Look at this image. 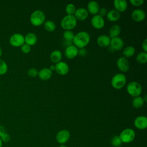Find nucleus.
I'll list each match as a JSON object with an SVG mask.
<instances>
[{"label": "nucleus", "mask_w": 147, "mask_h": 147, "mask_svg": "<svg viewBox=\"0 0 147 147\" xmlns=\"http://www.w3.org/2000/svg\"><path fill=\"white\" fill-rule=\"evenodd\" d=\"M52 76V71L49 68H44L38 72V76L40 79L42 80H47Z\"/></svg>", "instance_id": "aec40b11"}, {"label": "nucleus", "mask_w": 147, "mask_h": 147, "mask_svg": "<svg viewBox=\"0 0 147 147\" xmlns=\"http://www.w3.org/2000/svg\"><path fill=\"white\" fill-rule=\"evenodd\" d=\"M6 131H5V127L2 126V125H0V137L3 134L5 133Z\"/></svg>", "instance_id": "ea45409f"}, {"label": "nucleus", "mask_w": 147, "mask_h": 147, "mask_svg": "<svg viewBox=\"0 0 147 147\" xmlns=\"http://www.w3.org/2000/svg\"><path fill=\"white\" fill-rule=\"evenodd\" d=\"M115 10L118 12H123L127 8V2L126 0H115L113 2Z\"/></svg>", "instance_id": "6ab92c4d"}, {"label": "nucleus", "mask_w": 147, "mask_h": 147, "mask_svg": "<svg viewBox=\"0 0 147 147\" xmlns=\"http://www.w3.org/2000/svg\"><path fill=\"white\" fill-rule=\"evenodd\" d=\"M2 141H1V138H0V147H2Z\"/></svg>", "instance_id": "c03bdc74"}, {"label": "nucleus", "mask_w": 147, "mask_h": 147, "mask_svg": "<svg viewBox=\"0 0 147 147\" xmlns=\"http://www.w3.org/2000/svg\"><path fill=\"white\" fill-rule=\"evenodd\" d=\"M46 16L45 13L40 10H36L30 16V22L32 25L35 26H39L44 24L45 21Z\"/></svg>", "instance_id": "f03ea898"}, {"label": "nucleus", "mask_w": 147, "mask_h": 147, "mask_svg": "<svg viewBox=\"0 0 147 147\" xmlns=\"http://www.w3.org/2000/svg\"><path fill=\"white\" fill-rule=\"evenodd\" d=\"M9 42L13 47H21L24 44H25L24 36L20 33H15L10 36L9 38Z\"/></svg>", "instance_id": "0eeeda50"}, {"label": "nucleus", "mask_w": 147, "mask_h": 147, "mask_svg": "<svg viewBox=\"0 0 147 147\" xmlns=\"http://www.w3.org/2000/svg\"><path fill=\"white\" fill-rule=\"evenodd\" d=\"M49 68L50 70L52 71H55V64H52V65H51Z\"/></svg>", "instance_id": "a19ab883"}, {"label": "nucleus", "mask_w": 147, "mask_h": 147, "mask_svg": "<svg viewBox=\"0 0 147 147\" xmlns=\"http://www.w3.org/2000/svg\"><path fill=\"white\" fill-rule=\"evenodd\" d=\"M111 143L114 147H119L122 142L119 136H114L111 138Z\"/></svg>", "instance_id": "7c9ffc66"}, {"label": "nucleus", "mask_w": 147, "mask_h": 147, "mask_svg": "<svg viewBox=\"0 0 147 147\" xmlns=\"http://www.w3.org/2000/svg\"><path fill=\"white\" fill-rule=\"evenodd\" d=\"M70 138V133L65 129L60 130L56 136V139L58 143L64 144L66 143Z\"/></svg>", "instance_id": "6e6552de"}, {"label": "nucleus", "mask_w": 147, "mask_h": 147, "mask_svg": "<svg viewBox=\"0 0 147 147\" xmlns=\"http://www.w3.org/2000/svg\"><path fill=\"white\" fill-rule=\"evenodd\" d=\"M74 16L77 21H84L87 18L88 13L86 8L79 7L76 9Z\"/></svg>", "instance_id": "dca6fc26"}, {"label": "nucleus", "mask_w": 147, "mask_h": 147, "mask_svg": "<svg viewBox=\"0 0 147 147\" xmlns=\"http://www.w3.org/2000/svg\"><path fill=\"white\" fill-rule=\"evenodd\" d=\"M146 17L145 12L141 9L134 10L131 13V19L136 22H141L145 20Z\"/></svg>", "instance_id": "2eb2a0df"}, {"label": "nucleus", "mask_w": 147, "mask_h": 147, "mask_svg": "<svg viewBox=\"0 0 147 147\" xmlns=\"http://www.w3.org/2000/svg\"><path fill=\"white\" fill-rule=\"evenodd\" d=\"M111 38L109 36L102 34L98 37L96 39L97 44L102 48H106L110 46Z\"/></svg>", "instance_id": "f3484780"}, {"label": "nucleus", "mask_w": 147, "mask_h": 147, "mask_svg": "<svg viewBox=\"0 0 147 147\" xmlns=\"http://www.w3.org/2000/svg\"><path fill=\"white\" fill-rule=\"evenodd\" d=\"M126 83V76L121 73H118L114 75L111 80L112 87L116 90L122 89Z\"/></svg>", "instance_id": "20e7f679"}, {"label": "nucleus", "mask_w": 147, "mask_h": 147, "mask_svg": "<svg viewBox=\"0 0 147 147\" xmlns=\"http://www.w3.org/2000/svg\"><path fill=\"white\" fill-rule=\"evenodd\" d=\"M0 138L1 140L3 142H9L10 140V135L7 133H3L1 137H0Z\"/></svg>", "instance_id": "c9c22d12"}, {"label": "nucleus", "mask_w": 147, "mask_h": 147, "mask_svg": "<svg viewBox=\"0 0 147 147\" xmlns=\"http://www.w3.org/2000/svg\"><path fill=\"white\" fill-rule=\"evenodd\" d=\"M63 36L65 41L69 44L72 42L75 34L71 30H65L63 34Z\"/></svg>", "instance_id": "bb28decb"}, {"label": "nucleus", "mask_w": 147, "mask_h": 147, "mask_svg": "<svg viewBox=\"0 0 147 147\" xmlns=\"http://www.w3.org/2000/svg\"><path fill=\"white\" fill-rule=\"evenodd\" d=\"M90 36L86 31H80L75 34L72 43L78 48H85L90 42Z\"/></svg>", "instance_id": "f257e3e1"}, {"label": "nucleus", "mask_w": 147, "mask_h": 147, "mask_svg": "<svg viewBox=\"0 0 147 147\" xmlns=\"http://www.w3.org/2000/svg\"><path fill=\"white\" fill-rule=\"evenodd\" d=\"M77 21L74 16L66 15L61 21V27L65 30H71L76 27Z\"/></svg>", "instance_id": "7ed1b4c3"}, {"label": "nucleus", "mask_w": 147, "mask_h": 147, "mask_svg": "<svg viewBox=\"0 0 147 147\" xmlns=\"http://www.w3.org/2000/svg\"><path fill=\"white\" fill-rule=\"evenodd\" d=\"M107 19L111 22H115L119 20L121 17V14L119 12L115 9L111 10L107 13Z\"/></svg>", "instance_id": "4be33fe9"}, {"label": "nucleus", "mask_w": 147, "mask_h": 147, "mask_svg": "<svg viewBox=\"0 0 147 147\" xmlns=\"http://www.w3.org/2000/svg\"><path fill=\"white\" fill-rule=\"evenodd\" d=\"M21 50L23 53L26 54V53H28L30 52L31 47L25 43L21 47Z\"/></svg>", "instance_id": "72a5a7b5"}, {"label": "nucleus", "mask_w": 147, "mask_h": 147, "mask_svg": "<svg viewBox=\"0 0 147 147\" xmlns=\"http://www.w3.org/2000/svg\"><path fill=\"white\" fill-rule=\"evenodd\" d=\"M91 23L92 26L96 29H100L103 28L105 24L103 17H101L99 14L95 15L92 17L91 20Z\"/></svg>", "instance_id": "9b49d317"}, {"label": "nucleus", "mask_w": 147, "mask_h": 147, "mask_svg": "<svg viewBox=\"0 0 147 147\" xmlns=\"http://www.w3.org/2000/svg\"><path fill=\"white\" fill-rule=\"evenodd\" d=\"M44 26L45 29L49 32H52L56 29V25L55 22L51 20L45 21L44 23Z\"/></svg>", "instance_id": "cd10ccee"}, {"label": "nucleus", "mask_w": 147, "mask_h": 147, "mask_svg": "<svg viewBox=\"0 0 147 147\" xmlns=\"http://www.w3.org/2000/svg\"><path fill=\"white\" fill-rule=\"evenodd\" d=\"M64 55L67 59H72L78 55V48L73 44L68 45L64 50Z\"/></svg>", "instance_id": "9d476101"}, {"label": "nucleus", "mask_w": 147, "mask_h": 147, "mask_svg": "<svg viewBox=\"0 0 147 147\" xmlns=\"http://www.w3.org/2000/svg\"><path fill=\"white\" fill-rule=\"evenodd\" d=\"M146 97H147V95H145L144 96V97L143 98V99H144V100L145 102H146V101H147V98H146Z\"/></svg>", "instance_id": "79ce46f5"}, {"label": "nucleus", "mask_w": 147, "mask_h": 147, "mask_svg": "<svg viewBox=\"0 0 147 147\" xmlns=\"http://www.w3.org/2000/svg\"><path fill=\"white\" fill-rule=\"evenodd\" d=\"M122 142L129 143L132 142L136 136L134 130L131 128H126L123 130L119 136Z\"/></svg>", "instance_id": "423d86ee"}, {"label": "nucleus", "mask_w": 147, "mask_h": 147, "mask_svg": "<svg viewBox=\"0 0 147 147\" xmlns=\"http://www.w3.org/2000/svg\"><path fill=\"white\" fill-rule=\"evenodd\" d=\"M0 86H1V83H0Z\"/></svg>", "instance_id": "49530a36"}, {"label": "nucleus", "mask_w": 147, "mask_h": 147, "mask_svg": "<svg viewBox=\"0 0 147 147\" xmlns=\"http://www.w3.org/2000/svg\"><path fill=\"white\" fill-rule=\"evenodd\" d=\"M69 70V68L67 63L60 61L55 64V71L60 75H67Z\"/></svg>", "instance_id": "ddd939ff"}, {"label": "nucleus", "mask_w": 147, "mask_h": 147, "mask_svg": "<svg viewBox=\"0 0 147 147\" xmlns=\"http://www.w3.org/2000/svg\"><path fill=\"white\" fill-rule=\"evenodd\" d=\"M134 125L138 129H145L147 127V118L144 115L137 117L134 121Z\"/></svg>", "instance_id": "4468645a"}, {"label": "nucleus", "mask_w": 147, "mask_h": 147, "mask_svg": "<svg viewBox=\"0 0 147 147\" xmlns=\"http://www.w3.org/2000/svg\"><path fill=\"white\" fill-rule=\"evenodd\" d=\"M129 2L133 6H140L144 2L143 0H130Z\"/></svg>", "instance_id": "f704fd0d"}, {"label": "nucleus", "mask_w": 147, "mask_h": 147, "mask_svg": "<svg viewBox=\"0 0 147 147\" xmlns=\"http://www.w3.org/2000/svg\"><path fill=\"white\" fill-rule=\"evenodd\" d=\"M62 59V53L61 52L57 49L53 51L50 54V59L51 61L53 63H57L61 61Z\"/></svg>", "instance_id": "5701e85b"}, {"label": "nucleus", "mask_w": 147, "mask_h": 147, "mask_svg": "<svg viewBox=\"0 0 147 147\" xmlns=\"http://www.w3.org/2000/svg\"><path fill=\"white\" fill-rule=\"evenodd\" d=\"M59 147H67L66 145H63V144H62V145H61Z\"/></svg>", "instance_id": "a18cd8bd"}, {"label": "nucleus", "mask_w": 147, "mask_h": 147, "mask_svg": "<svg viewBox=\"0 0 147 147\" xmlns=\"http://www.w3.org/2000/svg\"><path fill=\"white\" fill-rule=\"evenodd\" d=\"M117 66L121 72H126L129 70L130 65L128 60L125 57H120L117 60Z\"/></svg>", "instance_id": "1a4fd4ad"}, {"label": "nucleus", "mask_w": 147, "mask_h": 147, "mask_svg": "<svg viewBox=\"0 0 147 147\" xmlns=\"http://www.w3.org/2000/svg\"><path fill=\"white\" fill-rule=\"evenodd\" d=\"M87 10L88 13H90L91 14H92L94 16L98 14L99 10L100 9L99 5L98 3L96 1H92L88 2L87 6Z\"/></svg>", "instance_id": "a211bd4d"}, {"label": "nucleus", "mask_w": 147, "mask_h": 147, "mask_svg": "<svg viewBox=\"0 0 147 147\" xmlns=\"http://www.w3.org/2000/svg\"><path fill=\"white\" fill-rule=\"evenodd\" d=\"M124 45L123 40L119 37L111 38L110 47L113 51H119L122 49Z\"/></svg>", "instance_id": "f8f14e48"}, {"label": "nucleus", "mask_w": 147, "mask_h": 147, "mask_svg": "<svg viewBox=\"0 0 147 147\" xmlns=\"http://www.w3.org/2000/svg\"><path fill=\"white\" fill-rule=\"evenodd\" d=\"M24 39L25 43L29 45L30 47L35 45L37 41V36L34 33L32 32L26 34V36H24Z\"/></svg>", "instance_id": "412c9836"}, {"label": "nucleus", "mask_w": 147, "mask_h": 147, "mask_svg": "<svg viewBox=\"0 0 147 147\" xmlns=\"http://www.w3.org/2000/svg\"><path fill=\"white\" fill-rule=\"evenodd\" d=\"M127 93L133 97H137L141 95L142 92V87L141 84L136 81H132L128 83L126 87Z\"/></svg>", "instance_id": "39448f33"}, {"label": "nucleus", "mask_w": 147, "mask_h": 147, "mask_svg": "<svg viewBox=\"0 0 147 147\" xmlns=\"http://www.w3.org/2000/svg\"><path fill=\"white\" fill-rule=\"evenodd\" d=\"M137 63L140 64H145L147 61V52H141L139 53L136 58Z\"/></svg>", "instance_id": "c85d7f7f"}, {"label": "nucleus", "mask_w": 147, "mask_h": 147, "mask_svg": "<svg viewBox=\"0 0 147 147\" xmlns=\"http://www.w3.org/2000/svg\"><path fill=\"white\" fill-rule=\"evenodd\" d=\"M144 103L145 102L143 99V98L140 96L134 97L132 100V106L136 109H140L142 107Z\"/></svg>", "instance_id": "a878e982"}, {"label": "nucleus", "mask_w": 147, "mask_h": 147, "mask_svg": "<svg viewBox=\"0 0 147 147\" xmlns=\"http://www.w3.org/2000/svg\"><path fill=\"white\" fill-rule=\"evenodd\" d=\"M121 27L119 25L115 24L113 25L110 29L109 30V36L110 37V38H113L114 37H118V36L121 33Z\"/></svg>", "instance_id": "b1692460"}, {"label": "nucleus", "mask_w": 147, "mask_h": 147, "mask_svg": "<svg viewBox=\"0 0 147 147\" xmlns=\"http://www.w3.org/2000/svg\"><path fill=\"white\" fill-rule=\"evenodd\" d=\"M76 9V7L73 3H68L65 7V12L67 15L74 16Z\"/></svg>", "instance_id": "c756f323"}, {"label": "nucleus", "mask_w": 147, "mask_h": 147, "mask_svg": "<svg viewBox=\"0 0 147 147\" xmlns=\"http://www.w3.org/2000/svg\"><path fill=\"white\" fill-rule=\"evenodd\" d=\"M38 71L37 70V69L34 68H31L28 69V75L31 78H34L38 76Z\"/></svg>", "instance_id": "473e14b6"}, {"label": "nucleus", "mask_w": 147, "mask_h": 147, "mask_svg": "<svg viewBox=\"0 0 147 147\" xmlns=\"http://www.w3.org/2000/svg\"><path fill=\"white\" fill-rule=\"evenodd\" d=\"M87 54V51L85 48L78 49V55L80 56H85Z\"/></svg>", "instance_id": "4c0bfd02"}, {"label": "nucleus", "mask_w": 147, "mask_h": 147, "mask_svg": "<svg viewBox=\"0 0 147 147\" xmlns=\"http://www.w3.org/2000/svg\"><path fill=\"white\" fill-rule=\"evenodd\" d=\"M2 49L0 47V57L2 56Z\"/></svg>", "instance_id": "37998d69"}, {"label": "nucleus", "mask_w": 147, "mask_h": 147, "mask_svg": "<svg viewBox=\"0 0 147 147\" xmlns=\"http://www.w3.org/2000/svg\"><path fill=\"white\" fill-rule=\"evenodd\" d=\"M142 48L145 52H147V39L145 38L142 42Z\"/></svg>", "instance_id": "58836bf2"}, {"label": "nucleus", "mask_w": 147, "mask_h": 147, "mask_svg": "<svg viewBox=\"0 0 147 147\" xmlns=\"http://www.w3.org/2000/svg\"><path fill=\"white\" fill-rule=\"evenodd\" d=\"M107 13V11L106 9L105 8V7H102V8H100L98 14H99V16H100L101 17H103L105 16H106Z\"/></svg>", "instance_id": "e433bc0d"}, {"label": "nucleus", "mask_w": 147, "mask_h": 147, "mask_svg": "<svg viewBox=\"0 0 147 147\" xmlns=\"http://www.w3.org/2000/svg\"><path fill=\"white\" fill-rule=\"evenodd\" d=\"M8 69L7 64L2 59H0V75L5 74Z\"/></svg>", "instance_id": "2f4dec72"}, {"label": "nucleus", "mask_w": 147, "mask_h": 147, "mask_svg": "<svg viewBox=\"0 0 147 147\" xmlns=\"http://www.w3.org/2000/svg\"><path fill=\"white\" fill-rule=\"evenodd\" d=\"M136 52V49L134 47H133L131 45L127 46L125 47L123 51H122V54L123 55V57H130L133 56Z\"/></svg>", "instance_id": "393cba45"}]
</instances>
